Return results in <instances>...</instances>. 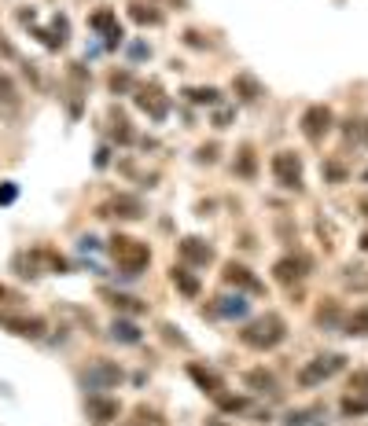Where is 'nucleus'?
Wrapping results in <instances>:
<instances>
[{
    "instance_id": "nucleus-4",
    "label": "nucleus",
    "mask_w": 368,
    "mask_h": 426,
    "mask_svg": "<svg viewBox=\"0 0 368 426\" xmlns=\"http://www.w3.org/2000/svg\"><path fill=\"white\" fill-rule=\"evenodd\" d=\"M122 379H125V375H122V368L115 364V360H103V356H96L92 364L82 371V382H85V389H92V393L115 389Z\"/></svg>"
},
{
    "instance_id": "nucleus-36",
    "label": "nucleus",
    "mask_w": 368,
    "mask_h": 426,
    "mask_svg": "<svg viewBox=\"0 0 368 426\" xmlns=\"http://www.w3.org/2000/svg\"><path fill=\"white\" fill-rule=\"evenodd\" d=\"M15 199H19V188L11 180H0V206H11Z\"/></svg>"
},
{
    "instance_id": "nucleus-42",
    "label": "nucleus",
    "mask_w": 368,
    "mask_h": 426,
    "mask_svg": "<svg viewBox=\"0 0 368 426\" xmlns=\"http://www.w3.org/2000/svg\"><path fill=\"white\" fill-rule=\"evenodd\" d=\"M310 415H313V412H287L284 422H287V426H310Z\"/></svg>"
},
{
    "instance_id": "nucleus-43",
    "label": "nucleus",
    "mask_w": 368,
    "mask_h": 426,
    "mask_svg": "<svg viewBox=\"0 0 368 426\" xmlns=\"http://www.w3.org/2000/svg\"><path fill=\"white\" fill-rule=\"evenodd\" d=\"M229 118H232V110H217V114H214V125H217V129H225Z\"/></svg>"
},
{
    "instance_id": "nucleus-15",
    "label": "nucleus",
    "mask_w": 368,
    "mask_h": 426,
    "mask_svg": "<svg viewBox=\"0 0 368 426\" xmlns=\"http://www.w3.org/2000/svg\"><path fill=\"white\" fill-rule=\"evenodd\" d=\"M188 379L196 382L206 397H217V393L225 389V379H221L214 368H206V364H188Z\"/></svg>"
},
{
    "instance_id": "nucleus-50",
    "label": "nucleus",
    "mask_w": 368,
    "mask_h": 426,
    "mask_svg": "<svg viewBox=\"0 0 368 426\" xmlns=\"http://www.w3.org/2000/svg\"><path fill=\"white\" fill-rule=\"evenodd\" d=\"M364 180H368V169H364Z\"/></svg>"
},
{
    "instance_id": "nucleus-32",
    "label": "nucleus",
    "mask_w": 368,
    "mask_h": 426,
    "mask_svg": "<svg viewBox=\"0 0 368 426\" xmlns=\"http://www.w3.org/2000/svg\"><path fill=\"white\" fill-rule=\"evenodd\" d=\"M37 261H44V265H48V272H67L70 265H67V257H63V254H56L52 247H37Z\"/></svg>"
},
{
    "instance_id": "nucleus-2",
    "label": "nucleus",
    "mask_w": 368,
    "mask_h": 426,
    "mask_svg": "<svg viewBox=\"0 0 368 426\" xmlns=\"http://www.w3.org/2000/svg\"><path fill=\"white\" fill-rule=\"evenodd\" d=\"M284 338H287V323H284L280 313H262V316H254L243 331H239V342H243L247 349H254V353L277 349Z\"/></svg>"
},
{
    "instance_id": "nucleus-9",
    "label": "nucleus",
    "mask_w": 368,
    "mask_h": 426,
    "mask_svg": "<svg viewBox=\"0 0 368 426\" xmlns=\"http://www.w3.org/2000/svg\"><path fill=\"white\" fill-rule=\"evenodd\" d=\"M221 280L229 287H236L239 294H265V283L247 265H239V261H225V265H221Z\"/></svg>"
},
{
    "instance_id": "nucleus-39",
    "label": "nucleus",
    "mask_w": 368,
    "mask_h": 426,
    "mask_svg": "<svg viewBox=\"0 0 368 426\" xmlns=\"http://www.w3.org/2000/svg\"><path fill=\"white\" fill-rule=\"evenodd\" d=\"M324 176L335 180V184H343V180H346V169L339 166V162H324Z\"/></svg>"
},
{
    "instance_id": "nucleus-14",
    "label": "nucleus",
    "mask_w": 368,
    "mask_h": 426,
    "mask_svg": "<svg viewBox=\"0 0 368 426\" xmlns=\"http://www.w3.org/2000/svg\"><path fill=\"white\" fill-rule=\"evenodd\" d=\"M100 298L122 316H144L148 313V302L133 298V294H122V290H110V287H100Z\"/></svg>"
},
{
    "instance_id": "nucleus-21",
    "label": "nucleus",
    "mask_w": 368,
    "mask_h": 426,
    "mask_svg": "<svg viewBox=\"0 0 368 426\" xmlns=\"http://www.w3.org/2000/svg\"><path fill=\"white\" fill-rule=\"evenodd\" d=\"M129 19H133L137 26H163V11H158L155 4L133 0V4H129Z\"/></svg>"
},
{
    "instance_id": "nucleus-16",
    "label": "nucleus",
    "mask_w": 368,
    "mask_h": 426,
    "mask_svg": "<svg viewBox=\"0 0 368 426\" xmlns=\"http://www.w3.org/2000/svg\"><path fill=\"white\" fill-rule=\"evenodd\" d=\"M247 309H250V302H247V294H225V298H217L214 302V316H225V320H243L247 316Z\"/></svg>"
},
{
    "instance_id": "nucleus-44",
    "label": "nucleus",
    "mask_w": 368,
    "mask_h": 426,
    "mask_svg": "<svg viewBox=\"0 0 368 426\" xmlns=\"http://www.w3.org/2000/svg\"><path fill=\"white\" fill-rule=\"evenodd\" d=\"M317 232H321V235H328V239L335 235V232H331V224H324V221H317ZM324 247L331 250V243H324Z\"/></svg>"
},
{
    "instance_id": "nucleus-35",
    "label": "nucleus",
    "mask_w": 368,
    "mask_h": 426,
    "mask_svg": "<svg viewBox=\"0 0 368 426\" xmlns=\"http://www.w3.org/2000/svg\"><path fill=\"white\" fill-rule=\"evenodd\" d=\"M34 37H37L44 48H48V52H59V48L67 44V41H63V37L56 34V30H34Z\"/></svg>"
},
{
    "instance_id": "nucleus-26",
    "label": "nucleus",
    "mask_w": 368,
    "mask_h": 426,
    "mask_svg": "<svg viewBox=\"0 0 368 426\" xmlns=\"http://www.w3.org/2000/svg\"><path fill=\"white\" fill-rule=\"evenodd\" d=\"M343 331L350 338H368V305L364 309H354L350 316H343Z\"/></svg>"
},
{
    "instance_id": "nucleus-8",
    "label": "nucleus",
    "mask_w": 368,
    "mask_h": 426,
    "mask_svg": "<svg viewBox=\"0 0 368 426\" xmlns=\"http://www.w3.org/2000/svg\"><path fill=\"white\" fill-rule=\"evenodd\" d=\"M335 125V114L328 103H310L306 110H302V136H306L310 143H321Z\"/></svg>"
},
{
    "instance_id": "nucleus-20",
    "label": "nucleus",
    "mask_w": 368,
    "mask_h": 426,
    "mask_svg": "<svg viewBox=\"0 0 368 426\" xmlns=\"http://www.w3.org/2000/svg\"><path fill=\"white\" fill-rule=\"evenodd\" d=\"M236 176H243V180H254V176H258V155H254V147L250 143H243V147H239V151H236Z\"/></svg>"
},
{
    "instance_id": "nucleus-5",
    "label": "nucleus",
    "mask_w": 368,
    "mask_h": 426,
    "mask_svg": "<svg viewBox=\"0 0 368 426\" xmlns=\"http://www.w3.org/2000/svg\"><path fill=\"white\" fill-rule=\"evenodd\" d=\"M269 169H273L277 184L284 191H302V184H306V180H302V158L295 151H277L273 162H269Z\"/></svg>"
},
{
    "instance_id": "nucleus-22",
    "label": "nucleus",
    "mask_w": 368,
    "mask_h": 426,
    "mask_svg": "<svg viewBox=\"0 0 368 426\" xmlns=\"http://www.w3.org/2000/svg\"><path fill=\"white\" fill-rule=\"evenodd\" d=\"M110 338L122 342V346H137V342L144 338V331H140L133 320H122V316H118L115 323H110Z\"/></svg>"
},
{
    "instance_id": "nucleus-45",
    "label": "nucleus",
    "mask_w": 368,
    "mask_h": 426,
    "mask_svg": "<svg viewBox=\"0 0 368 426\" xmlns=\"http://www.w3.org/2000/svg\"><path fill=\"white\" fill-rule=\"evenodd\" d=\"M357 209H361L364 217H368V195H364V199H357Z\"/></svg>"
},
{
    "instance_id": "nucleus-7",
    "label": "nucleus",
    "mask_w": 368,
    "mask_h": 426,
    "mask_svg": "<svg viewBox=\"0 0 368 426\" xmlns=\"http://www.w3.org/2000/svg\"><path fill=\"white\" fill-rule=\"evenodd\" d=\"M0 331H8L15 338H30V342H41L48 323L34 313H0Z\"/></svg>"
},
{
    "instance_id": "nucleus-12",
    "label": "nucleus",
    "mask_w": 368,
    "mask_h": 426,
    "mask_svg": "<svg viewBox=\"0 0 368 426\" xmlns=\"http://www.w3.org/2000/svg\"><path fill=\"white\" fill-rule=\"evenodd\" d=\"M306 272H310V261L306 257H302V254H287V257H280L277 265H273V280L284 283V287H295V283L306 280Z\"/></svg>"
},
{
    "instance_id": "nucleus-6",
    "label": "nucleus",
    "mask_w": 368,
    "mask_h": 426,
    "mask_svg": "<svg viewBox=\"0 0 368 426\" xmlns=\"http://www.w3.org/2000/svg\"><path fill=\"white\" fill-rule=\"evenodd\" d=\"M133 103L148 114L151 122H166V114H170V96L163 92V85H155V81L133 89Z\"/></svg>"
},
{
    "instance_id": "nucleus-30",
    "label": "nucleus",
    "mask_w": 368,
    "mask_h": 426,
    "mask_svg": "<svg viewBox=\"0 0 368 426\" xmlns=\"http://www.w3.org/2000/svg\"><path fill=\"white\" fill-rule=\"evenodd\" d=\"M0 103H4V107H11V110L23 103L19 85H15V81H11V74H4V70H0Z\"/></svg>"
},
{
    "instance_id": "nucleus-3",
    "label": "nucleus",
    "mask_w": 368,
    "mask_h": 426,
    "mask_svg": "<svg viewBox=\"0 0 368 426\" xmlns=\"http://www.w3.org/2000/svg\"><path fill=\"white\" fill-rule=\"evenodd\" d=\"M346 368V356L343 353H324V356H313L306 368L298 371V386L302 389H317L321 382H328L331 375H339Z\"/></svg>"
},
{
    "instance_id": "nucleus-34",
    "label": "nucleus",
    "mask_w": 368,
    "mask_h": 426,
    "mask_svg": "<svg viewBox=\"0 0 368 426\" xmlns=\"http://www.w3.org/2000/svg\"><path fill=\"white\" fill-rule=\"evenodd\" d=\"M92 30H100V34H110V30H118V19H115V11L103 8V11H96L92 19H89Z\"/></svg>"
},
{
    "instance_id": "nucleus-23",
    "label": "nucleus",
    "mask_w": 368,
    "mask_h": 426,
    "mask_svg": "<svg viewBox=\"0 0 368 426\" xmlns=\"http://www.w3.org/2000/svg\"><path fill=\"white\" fill-rule=\"evenodd\" d=\"M107 122H110V136H115L118 143H133V125H129V118H125L118 107L107 110Z\"/></svg>"
},
{
    "instance_id": "nucleus-31",
    "label": "nucleus",
    "mask_w": 368,
    "mask_h": 426,
    "mask_svg": "<svg viewBox=\"0 0 368 426\" xmlns=\"http://www.w3.org/2000/svg\"><path fill=\"white\" fill-rule=\"evenodd\" d=\"M317 323L321 327H335V323H343V309L335 298H324V305L317 309Z\"/></svg>"
},
{
    "instance_id": "nucleus-18",
    "label": "nucleus",
    "mask_w": 368,
    "mask_h": 426,
    "mask_svg": "<svg viewBox=\"0 0 368 426\" xmlns=\"http://www.w3.org/2000/svg\"><path fill=\"white\" fill-rule=\"evenodd\" d=\"M170 283L177 287L184 298H199V290H203V287H199V276L191 272L188 265H173V269H170Z\"/></svg>"
},
{
    "instance_id": "nucleus-19",
    "label": "nucleus",
    "mask_w": 368,
    "mask_h": 426,
    "mask_svg": "<svg viewBox=\"0 0 368 426\" xmlns=\"http://www.w3.org/2000/svg\"><path fill=\"white\" fill-rule=\"evenodd\" d=\"M243 382H247V389H254V393H269V397H277V393H280L277 375L265 371V368H250V371L243 375Z\"/></svg>"
},
{
    "instance_id": "nucleus-46",
    "label": "nucleus",
    "mask_w": 368,
    "mask_h": 426,
    "mask_svg": "<svg viewBox=\"0 0 368 426\" xmlns=\"http://www.w3.org/2000/svg\"><path fill=\"white\" fill-rule=\"evenodd\" d=\"M8 298H11V290H8L4 283H0V302H8Z\"/></svg>"
},
{
    "instance_id": "nucleus-24",
    "label": "nucleus",
    "mask_w": 368,
    "mask_h": 426,
    "mask_svg": "<svg viewBox=\"0 0 368 426\" xmlns=\"http://www.w3.org/2000/svg\"><path fill=\"white\" fill-rule=\"evenodd\" d=\"M122 426H166V419L155 412V408H148V404H137L133 412H129V419H122Z\"/></svg>"
},
{
    "instance_id": "nucleus-49",
    "label": "nucleus",
    "mask_w": 368,
    "mask_h": 426,
    "mask_svg": "<svg viewBox=\"0 0 368 426\" xmlns=\"http://www.w3.org/2000/svg\"><path fill=\"white\" fill-rule=\"evenodd\" d=\"M210 426H225V422H210Z\"/></svg>"
},
{
    "instance_id": "nucleus-17",
    "label": "nucleus",
    "mask_w": 368,
    "mask_h": 426,
    "mask_svg": "<svg viewBox=\"0 0 368 426\" xmlns=\"http://www.w3.org/2000/svg\"><path fill=\"white\" fill-rule=\"evenodd\" d=\"M232 92H236V100L239 103H258L262 100V81L258 77H250V74H236L232 77Z\"/></svg>"
},
{
    "instance_id": "nucleus-33",
    "label": "nucleus",
    "mask_w": 368,
    "mask_h": 426,
    "mask_svg": "<svg viewBox=\"0 0 368 426\" xmlns=\"http://www.w3.org/2000/svg\"><path fill=\"white\" fill-rule=\"evenodd\" d=\"M107 85H110V92H115V96H125V92L137 89V81H133L129 70H115V74L107 77Z\"/></svg>"
},
{
    "instance_id": "nucleus-11",
    "label": "nucleus",
    "mask_w": 368,
    "mask_h": 426,
    "mask_svg": "<svg viewBox=\"0 0 368 426\" xmlns=\"http://www.w3.org/2000/svg\"><path fill=\"white\" fill-rule=\"evenodd\" d=\"M100 217H107V221H140L144 202L137 199V195H110V199L100 206Z\"/></svg>"
},
{
    "instance_id": "nucleus-41",
    "label": "nucleus",
    "mask_w": 368,
    "mask_h": 426,
    "mask_svg": "<svg viewBox=\"0 0 368 426\" xmlns=\"http://www.w3.org/2000/svg\"><path fill=\"white\" fill-rule=\"evenodd\" d=\"M0 59H19V48H15L4 34H0Z\"/></svg>"
},
{
    "instance_id": "nucleus-10",
    "label": "nucleus",
    "mask_w": 368,
    "mask_h": 426,
    "mask_svg": "<svg viewBox=\"0 0 368 426\" xmlns=\"http://www.w3.org/2000/svg\"><path fill=\"white\" fill-rule=\"evenodd\" d=\"M85 415H89L92 426H110V422H118L122 404L115 397H107V393H89L85 397Z\"/></svg>"
},
{
    "instance_id": "nucleus-47",
    "label": "nucleus",
    "mask_w": 368,
    "mask_h": 426,
    "mask_svg": "<svg viewBox=\"0 0 368 426\" xmlns=\"http://www.w3.org/2000/svg\"><path fill=\"white\" fill-rule=\"evenodd\" d=\"M357 247H361V250H364V254H368V232H364V235H361V243H357Z\"/></svg>"
},
{
    "instance_id": "nucleus-28",
    "label": "nucleus",
    "mask_w": 368,
    "mask_h": 426,
    "mask_svg": "<svg viewBox=\"0 0 368 426\" xmlns=\"http://www.w3.org/2000/svg\"><path fill=\"white\" fill-rule=\"evenodd\" d=\"M214 404H217V412H225V415H236V412H247V408H250L247 397H239V393H225V389L214 397Z\"/></svg>"
},
{
    "instance_id": "nucleus-1",
    "label": "nucleus",
    "mask_w": 368,
    "mask_h": 426,
    "mask_svg": "<svg viewBox=\"0 0 368 426\" xmlns=\"http://www.w3.org/2000/svg\"><path fill=\"white\" fill-rule=\"evenodd\" d=\"M107 254L122 269V276H140L151 265V247L137 235H125V232H115L107 239Z\"/></svg>"
},
{
    "instance_id": "nucleus-25",
    "label": "nucleus",
    "mask_w": 368,
    "mask_h": 426,
    "mask_svg": "<svg viewBox=\"0 0 368 426\" xmlns=\"http://www.w3.org/2000/svg\"><path fill=\"white\" fill-rule=\"evenodd\" d=\"M184 100L196 103V107H217L221 103V92L214 85H196V89H184Z\"/></svg>"
},
{
    "instance_id": "nucleus-48",
    "label": "nucleus",
    "mask_w": 368,
    "mask_h": 426,
    "mask_svg": "<svg viewBox=\"0 0 368 426\" xmlns=\"http://www.w3.org/2000/svg\"><path fill=\"white\" fill-rule=\"evenodd\" d=\"M166 4H177V8H184V0H166Z\"/></svg>"
},
{
    "instance_id": "nucleus-38",
    "label": "nucleus",
    "mask_w": 368,
    "mask_h": 426,
    "mask_svg": "<svg viewBox=\"0 0 368 426\" xmlns=\"http://www.w3.org/2000/svg\"><path fill=\"white\" fill-rule=\"evenodd\" d=\"M350 393H368V371H354V375H350Z\"/></svg>"
},
{
    "instance_id": "nucleus-13",
    "label": "nucleus",
    "mask_w": 368,
    "mask_h": 426,
    "mask_svg": "<svg viewBox=\"0 0 368 426\" xmlns=\"http://www.w3.org/2000/svg\"><path fill=\"white\" fill-rule=\"evenodd\" d=\"M177 254L184 257V265H196V269H206L214 261V247L206 239H199V235H184L177 243Z\"/></svg>"
},
{
    "instance_id": "nucleus-29",
    "label": "nucleus",
    "mask_w": 368,
    "mask_h": 426,
    "mask_svg": "<svg viewBox=\"0 0 368 426\" xmlns=\"http://www.w3.org/2000/svg\"><path fill=\"white\" fill-rule=\"evenodd\" d=\"M15 272L23 276V280H34V276H41V261H37V250L34 254H15Z\"/></svg>"
},
{
    "instance_id": "nucleus-40",
    "label": "nucleus",
    "mask_w": 368,
    "mask_h": 426,
    "mask_svg": "<svg viewBox=\"0 0 368 426\" xmlns=\"http://www.w3.org/2000/svg\"><path fill=\"white\" fill-rule=\"evenodd\" d=\"M196 158H199V162H206V166H210V162H217V143H203Z\"/></svg>"
},
{
    "instance_id": "nucleus-27",
    "label": "nucleus",
    "mask_w": 368,
    "mask_h": 426,
    "mask_svg": "<svg viewBox=\"0 0 368 426\" xmlns=\"http://www.w3.org/2000/svg\"><path fill=\"white\" fill-rule=\"evenodd\" d=\"M339 412H343L346 419H361V415H368V393H346L343 404H339Z\"/></svg>"
},
{
    "instance_id": "nucleus-37",
    "label": "nucleus",
    "mask_w": 368,
    "mask_h": 426,
    "mask_svg": "<svg viewBox=\"0 0 368 426\" xmlns=\"http://www.w3.org/2000/svg\"><path fill=\"white\" fill-rule=\"evenodd\" d=\"M184 44H188V48H199V52H206V48H210V41H206L199 30H184Z\"/></svg>"
}]
</instances>
